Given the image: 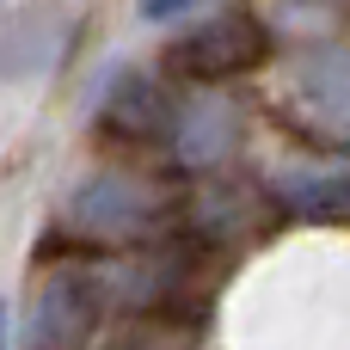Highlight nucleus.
I'll return each mask as SVG.
<instances>
[{"instance_id":"f257e3e1","label":"nucleus","mask_w":350,"mask_h":350,"mask_svg":"<svg viewBox=\"0 0 350 350\" xmlns=\"http://www.w3.org/2000/svg\"><path fill=\"white\" fill-rule=\"evenodd\" d=\"M62 215H68V234H80L92 246H111V252H135V246L172 240L185 203H178L172 185L111 166V172H92L86 185H74Z\"/></svg>"},{"instance_id":"f03ea898","label":"nucleus","mask_w":350,"mask_h":350,"mask_svg":"<svg viewBox=\"0 0 350 350\" xmlns=\"http://www.w3.org/2000/svg\"><path fill=\"white\" fill-rule=\"evenodd\" d=\"M277 49L271 25L246 6H203L191 18H178V31L166 37L160 49V68L178 80V86H221V80H240L252 68H265Z\"/></svg>"},{"instance_id":"7ed1b4c3","label":"nucleus","mask_w":350,"mask_h":350,"mask_svg":"<svg viewBox=\"0 0 350 350\" xmlns=\"http://www.w3.org/2000/svg\"><path fill=\"white\" fill-rule=\"evenodd\" d=\"M105 314H111V301H105L98 265H62L37 283V295L25 308L18 350H86Z\"/></svg>"},{"instance_id":"20e7f679","label":"nucleus","mask_w":350,"mask_h":350,"mask_svg":"<svg viewBox=\"0 0 350 350\" xmlns=\"http://www.w3.org/2000/svg\"><path fill=\"white\" fill-rule=\"evenodd\" d=\"M98 129L129 142V148H166L172 123H178V92L166 74L154 68H111V80L98 86Z\"/></svg>"},{"instance_id":"39448f33","label":"nucleus","mask_w":350,"mask_h":350,"mask_svg":"<svg viewBox=\"0 0 350 350\" xmlns=\"http://www.w3.org/2000/svg\"><path fill=\"white\" fill-rule=\"evenodd\" d=\"M172 160L191 172H215L234 148H240V111L215 92V86H191V98H178V123H172Z\"/></svg>"},{"instance_id":"423d86ee","label":"nucleus","mask_w":350,"mask_h":350,"mask_svg":"<svg viewBox=\"0 0 350 350\" xmlns=\"http://www.w3.org/2000/svg\"><path fill=\"white\" fill-rule=\"evenodd\" d=\"M68 12L37 0V6H18L0 18V80H25V74H49L62 55H68Z\"/></svg>"},{"instance_id":"0eeeda50","label":"nucleus","mask_w":350,"mask_h":350,"mask_svg":"<svg viewBox=\"0 0 350 350\" xmlns=\"http://www.w3.org/2000/svg\"><path fill=\"white\" fill-rule=\"evenodd\" d=\"M203 6H215V0H142V18L148 25H178V18L203 12Z\"/></svg>"},{"instance_id":"6e6552de","label":"nucleus","mask_w":350,"mask_h":350,"mask_svg":"<svg viewBox=\"0 0 350 350\" xmlns=\"http://www.w3.org/2000/svg\"><path fill=\"white\" fill-rule=\"evenodd\" d=\"M6 332H12V320H6V301H0V350H6Z\"/></svg>"}]
</instances>
